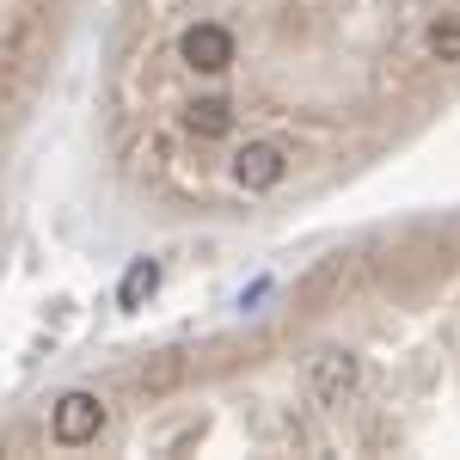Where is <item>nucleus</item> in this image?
<instances>
[{
  "label": "nucleus",
  "mask_w": 460,
  "mask_h": 460,
  "mask_svg": "<svg viewBox=\"0 0 460 460\" xmlns=\"http://www.w3.org/2000/svg\"><path fill=\"white\" fill-rule=\"evenodd\" d=\"M184 129L203 136V142H221V136H234V105L227 99H190L184 105Z\"/></svg>",
  "instance_id": "nucleus-5"
},
{
  "label": "nucleus",
  "mask_w": 460,
  "mask_h": 460,
  "mask_svg": "<svg viewBox=\"0 0 460 460\" xmlns=\"http://www.w3.org/2000/svg\"><path fill=\"white\" fill-rule=\"evenodd\" d=\"M154 288H160V264H154V258H136V264L123 270V288H117V301H123V307H142Z\"/></svg>",
  "instance_id": "nucleus-6"
},
{
  "label": "nucleus",
  "mask_w": 460,
  "mask_h": 460,
  "mask_svg": "<svg viewBox=\"0 0 460 460\" xmlns=\"http://www.w3.org/2000/svg\"><path fill=\"white\" fill-rule=\"evenodd\" d=\"M105 399H93V393H62L56 405H49V436L62 442V448H86V442H99V429H105Z\"/></svg>",
  "instance_id": "nucleus-1"
},
{
  "label": "nucleus",
  "mask_w": 460,
  "mask_h": 460,
  "mask_svg": "<svg viewBox=\"0 0 460 460\" xmlns=\"http://www.w3.org/2000/svg\"><path fill=\"white\" fill-rule=\"evenodd\" d=\"M424 49L436 62H460V19H436L424 31Z\"/></svg>",
  "instance_id": "nucleus-7"
},
{
  "label": "nucleus",
  "mask_w": 460,
  "mask_h": 460,
  "mask_svg": "<svg viewBox=\"0 0 460 460\" xmlns=\"http://www.w3.org/2000/svg\"><path fill=\"white\" fill-rule=\"evenodd\" d=\"M350 387H356V356L350 350H325L314 362V399L319 405H344Z\"/></svg>",
  "instance_id": "nucleus-4"
},
{
  "label": "nucleus",
  "mask_w": 460,
  "mask_h": 460,
  "mask_svg": "<svg viewBox=\"0 0 460 460\" xmlns=\"http://www.w3.org/2000/svg\"><path fill=\"white\" fill-rule=\"evenodd\" d=\"M234 49H240L234 31L215 25V19H197V25L178 31V62L197 68V74H227V68H234Z\"/></svg>",
  "instance_id": "nucleus-2"
},
{
  "label": "nucleus",
  "mask_w": 460,
  "mask_h": 460,
  "mask_svg": "<svg viewBox=\"0 0 460 460\" xmlns=\"http://www.w3.org/2000/svg\"><path fill=\"white\" fill-rule=\"evenodd\" d=\"M288 178V147L283 142H246L234 154V184L252 190V197H264V190H277Z\"/></svg>",
  "instance_id": "nucleus-3"
}]
</instances>
